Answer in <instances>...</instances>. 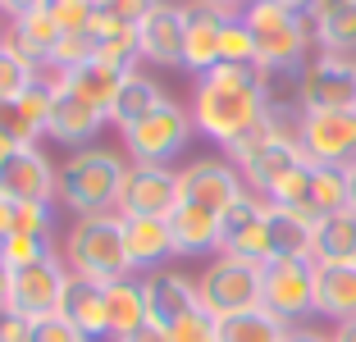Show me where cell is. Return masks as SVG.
Masks as SVG:
<instances>
[{"label": "cell", "instance_id": "obj_37", "mask_svg": "<svg viewBox=\"0 0 356 342\" xmlns=\"http://www.w3.org/2000/svg\"><path fill=\"white\" fill-rule=\"evenodd\" d=\"M220 64H256V37L247 28L242 14H233L224 23V37H220Z\"/></svg>", "mask_w": 356, "mask_h": 342}, {"label": "cell", "instance_id": "obj_20", "mask_svg": "<svg viewBox=\"0 0 356 342\" xmlns=\"http://www.w3.org/2000/svg\"><path fill=\"white\" fill-rule=\"evenodd\" d=\"M119 219H124V251H128L133 274L165 270L169 260H178L169 219H128V215H119Z\"/></svg>", "mask_w": 356, "mask_h": 342}, {"label": "cell", "instance_id": "obj_40", "mask_svg": "<svg viewBox=\"0 0 356 342\" xmlns=\"http://www.w3.org/2000/svg\"><path fill=\"white\" fill-rule=\"evenodd\" d=\"M169 342H220V320H215L206 306H197L192 315H183V320L169 329Z\"/></svg>", "mask_w": 356, "mask_h": 342}, {"label": "cell", "instance_id": "obj_6", "mask_svg": "<svg viewBox=\"0 0 356 342\" xmlns=\"http://www.w3.org/2000/svg\"><path fill=\"white\" fill-rule=\"evenodd\" d=\"M197 292H201V306H206L215 320L252 311V306H261V265L220 251V256H210V265L201 270Z\"/></svg>", "mask_w": 356, "mask_h": 342}, {"label": "cell", "instance_id": "obj_17", "mask_svg": "<svg viewBox=\"0 0 356 342\" xmlns=\"http://www.w3.org/2000/svg\"><path fill=\"white\" fill-rule=\"evenodd\" d=\"M60 169L42 156V146H19L10 165L0 169V192L10 201H55Z\"/></svg>", "mask_w": 356, "mask_h": 342}, {"label": "cell", "instance_id": "obj_31", "mask_svg": "<svg viewBox=\"0 0 356 342\" xmlns=\"http://www.w3.org/2000/svg\"><path fill=\"white\" fill-rule=\"evenodd\" d=\"M352 197H347V169L343 165H315V178H311V210L320 219L334 215V210H347Z\"/></svg>", "mask_w": 356, "mask_h": 342}, {"label": "cell", "instance_id": "obj_22", "mask_svg": "<svg viewBox=\"0 0 356 342\" xmlns=\"http://www.w3.org/2000/svg\"><path fill=\"white\" fill-rule=\"evenodd\" d=\"M315 315L334 329L356 320V265H315Z\"/></svg>", "mask_w": 356, "mask_h": 342}, {"label": "cell", "instance_id": "obj_9", "mask_svg": "<svg viewBox=\"0 0 356 342\" xmlns=\"http://www.w3.org/2000/svg\"><path fill=\"white\" fill-rule=\"evenodd\" d=\"M297 110H356V60L347 55H311L297 73Z\"/></svg>", "mask_w": 356, "mask_h": 342}, {"label": "cell", "instance_id": "obj_42", "mask_svg": "<svg viewBox=\"0 0 356 342\" xmlns=\"http://www.w3.org/2000/svg\"><path fill=\"white\" fill-rule=\"evenodd\" d=\"M32 342H87L74 324L64 320L60 311L55 315H42V320H32Z\"/></svg>", "mask_w": 356, "mask_h": 342}, {"label": "cell", "instance_id": "obj_14", "mask_svg": "<svg viewBox=\"0 0 356 342\" xmlns=\"http://www.w3.org/2000/svg\"><path fill=\"white\" fill-rule=\"evenodd\" d=\"M183 42H188V5H169V0H160L156 10L137 23L142 64H156V69H183Z\"/></svg>", "mask_w": 356, "mask_h": 342}, {"label": "cell", "instance_id": "obj_26", "mask_svg": "<svg viewBox=\"0 0 356 342\" xmlns=\"http://www.w3.org/2000/svg\"><path fill=\"white\" fill-rule=\"evenodd\" d=\"M60 37H64V32H60V23L51 19L46 5H42V10H32V14L10 19V32H5V42H10L23 60H32L37 69H46V60H51V51H55Z\"/></svg>", "mask_w": 356, "mask_h": 342}, {"label": "cell", "instance_id": "obj_56", "mask_svg": "<svg viewBox=\"0 0 356 342\" xmlns=\"http://www.w3.org/2000/svg\"><path fill=\"white\" fill-rule=\"evenodd\" d=\"M0 42H5V28H0Z\"/></svg>", "mask_w": 356, "mask_h": 342}, {"label": "cell", "instance_id": "obj_15", "mask_svg": "<svg viewBox=\"0 0 356 342\" xmlns=\"http://www.w3.org/2000/svg\"><path fill=\"white\" fill-rule=\"evenodd\" d=\"M142 292H147V320L156 324V329H174L183 315H192L201 306L197 283L183 270H169V265L142 274Z\"/></svg>", "mask_w": 356, "mask_h": 342}, {"label": "cell", "instance_id": "obj_53", "mask_svg": "<svg viewBox=\"0 0 356 342\" xmlns=\"http://www.w3.org/2000/svg\"><path fill=\"white\" fill-rule=\"evenodd\" d=\"M14 151H19V142H10V137H0V169L10 165V156H14Z\"/></svg>", "mask_w": 356, "mask_h": 342}, {"label": "cell", "instance_id": "obj_38", "mask_svg": "<svg viewBox=\"0 0 356 342\" xmlns=\"http://www.w3.org/2000/svg\"><path fill=\"white\" fill-rule=\"evenodd\" d=\"M55 256L51 238H28V233H10V238L0 242V260L10 265V270H19V265H32V260H46Z\"/></svg>", "mask_w": 356, "mask_h": 342}, {"label": "cell", "instance_id": "obj_3", "mask_svg": "<svg viewBox=\"0 0 356 342\" xmlns=\"http://www.w3.org/2000/svg\"><path fill=\"white\" fill-rule=\"evenodd\" d=\"M124 178H128V156L105 151V146H83V151H74V156H64L55 201H60L74 219L110 215V210H119Z\"/></svg>", "mask_w": 356, "mask_h": 342}, {"label": "cell", "instance_id": "obj_45", "mask_svg": "<svg viewBox=\"0 0 356 342\" xmlns=\"http://www.w3.org/2000/svg\"><path fill=\"white\" fill-rule=\"evenodd\" d=\"M347 5H356V0H311V10H306V14H311L315 23H325V19H334L338 10H347Z\"/></svg>", "mask_w": 356, "mask_h": 342}, {"label": "cell", "instance_id": "obj_5", "mask_svg": "<svg viewBox=\"0 0 356 342\" xmlns=\"http://www.w3.org/2000/svg\"><path fill=\"white\" fill-rule=\"evenodd\" d=\"M197 133L192 110H183L178 101H160L147 119H137L124 133V156L128 165H169L174 156H183Z\"/></svg>", "mask_w": 356, "mask_h": 342}, {"label": "cell", "instance_id": "obj_29", "mask_svg": "<svg viewBox=\"0 0 356 342\" xmlns=\"http://www.w3.org/2000/svg\"><path fill=\"white\" fill-rule=\"evenodd\" d=\"M160 101H169V96L160 92V83H151L147 73L137 69V73H128V78H124V87H119L115 110H110V124H115L119 133H128V128H133L137 119H147V114L156 110Z\"/></svg>", "mask_w": 356, "mask_h": 342}, {"label": "cell", "instance_id": "obj_49", "mask_svg": "<svg viewBox=\"0 0 356 342\" xmlns=\"http://www.w3.org/2000/svg\"><path fill=\"white\" fill-rule=\"evenodd\" d=\"M10 233H14V201L0 192V242L10 238Z\"/></svg>", "mask_w": 356, "mask_h": 342}, {"label": "cell", "instance_id": "obj_54", "mask_svg": "<svg viewBox=\"0 0 356 342\" xmlns=\"http://www.w3.org/2000/svg\"><path fill=\"white\" fill-rule=\"evenodd\" d=\"M347 197H352V210H356V160L347 165Z\"/></svg>", "mask_w": 356, "mask_h": 342}, {"label": "cell", "instance_id": "obj_24", "mask_svg": "<svg viewBox=\"0 0 356 342\" xmlns=\"http://www.w3.org/2000/svg\"><path fill=\"white\" fill-rule=\"evenodd\" d=\"M87 32L96 37V60L101 64H110V69H119V73H137V64H142L137 23H124V19H115V14L96 10V19H92Z\"/></svg>", "mask_w": 356, "mask_h": 342}, {"label": "cell", "instance_id": "obj_21", "mask_svg": "<svg viewBox=\"0 0 356 342\" xmlns=\"http://www.w3.org/2000/svg\"><path fill=\"white\" fill-rule=\"evenodd\" d=\"M169 233H174V251L178 260L192 256H220V215L201 210L192 201H178L169 215Z\"/></svg>", "mask_w": 356, "mask_h": 342}, {"label": "cell", "instance_id": "obj_13", "mask_svg": "<svg viewBox=\"0 0 356 342\" xmlns=\"http://www.w3.org/2000/svg\"><path fill=\"white\" fill-rule=\"evenodd\" d=\"M64 283H69V265L64 256H46L32 260V265H19L14 270V288H10V311L28 315V320H42V315L60 311Z\"/></svg>", "mask_w": 356, "mask_h": 342}, {"label": "cell", "instance_id": "obj_11", "mask_svg": "<svg viewBox=\"0 0 356 342\" xmlns=\"http://www.w3.org/2000/svg\"><path fill=\"white\" fill-rule=\"evenodd\" d=\"M302 160H306V151H302V142H297V114L279 110V124H274L270 142L242 165V178H247V187H252L256 197H270Z\"/></svg>", "mask_w": 356, "mask_h": 342}, {"label": "cell", "instance_id": "obj_8", "mask_svg": "<svg viewBox=\"0 0 356 342\" xmlns=\"http://www.w3.org/2000/svg\"><path fill=\"white\" fill-rule=\"evenodd\" d=\"M297 142L311 165L356 160V110H297Z\"/></svg>", "mask_w": 356, "mask_h": 342}, {"label": "cell", "instance_id": "obj_10", "mask_svg": "<svg viewBox=\"0 0 356 342\" xmlns=\"http://www.w3.org/2000/svg\"><path fill=\"white\" fill-rule=\"evenodd\" d=\"M242 192H252V187H247L242 169L224 156H201V160L178 169V201H192V206H201V210L224 215Z\"/></svg>", "mask_w": 356, "mask_h": 342}, {"label": "cell", "instance_id": "obj_19", "mask_svg": "<svg viewBox=\"0 0 356 342\" xmlns=\"http://www.w3.org/2000/svg\"><path fill=\"white\" fill-rule=\"evenodd\" d=\"M229 14H220L206 0H192L188 5V42H183V69L192 78H206L215 64H220V37Z\"/></svg>", "mask_w": 356, "mask_h": 342}, {"label": "cell", "instance_id": "obj_32", "mask_svg": "<svg viewBox=\"0 0 356 342\" xmlns=\"http://www.w3.org/2000/svg\"><path fill=\"white\" fill-rule=\"evenodd\" d=\"M315 42H320L325 55H347V60H356V5L338 10L334 19H325V23H315Z\"/></svg>", "mask_w": 356, "mask_h": 342}, {"label": "cell", "instance_id": "obj_39", "mask_svg": "<svg viewBox=\"0 0 356 342\" xmlns=\"http://www.w3.org/2000/svg\"><path fill=\"white\" fill-rule=\"evenodd\" d=\"M51 228H55V206L51 201H14V233L51 238Z\"/></svg>", "mask_w": 356, "mask_h": 342}, {"label": "cell", "instance_id": "obj_27", "mask_svg": "<svg viewBox=\"0 0 356 342\" xmlns=\"http://www.w3.org/2000/svg\"><path fill=\"white\" fill-rule=\"evenodd\" d=\"M311 260L315 265H352L356 260V210H334L315 224V242H311Z\"/></svg>", "mask_w": 356, "mask_h": 342}, {"label": "cell", "instance_id": "obj_43", "mask_svg": "<svg viewBox=\"0 0 356 342\" xmlns=\"http://www.w3.org/2000/svg\"><path fill=\"white\" fill-rule=\"evenodd\" d=\"M101 14H115V19H124V23H142L151 10H156L160 0H92Z\"/></svg>", "mask_w": 356, "mask_h": 342}, {"label": "cell", "instance_id": "obj_23", "mask_svg": "<svg viewBox=\"0 0 356 342\" xmlns=\"http://www.w3.org/2000/svg\"><path fill=\"white\" fill-rule=\"evenodd\" d=\"M315 224H320V219L302 215V210L270 206V210H265V233H270V260H311Z\"/></svg>", "mask_w": 356, "mask_h": 342}, {"label": "cell", "instance_id": "obj_4", "mask_svg": "<svg viewBox=\"0 0 356 342\" xmlns=\"http://www.w3.org/2000/svg\"><path fill=\"white\" fill-rule=\"evenodd\" d=\"M60 256L69 265V274L92 279V283H115L124 274H133L128 251H124V219H119V210L74 219V228L64 233Z\"/></svg>", "mask_w": 356, "mask_h": 342}, {"label": "cell", "instance_id": "obj_36", "mask_svg": "<svg viewBox=\"0 0 356 342\" xmlns=\"http://www.w3.org/2000/svg\"><path fill=\"white\" fill-rule=\"evenodd\" d=\"M87 60H96V37L92 32H64L60 42H55L51 60H46V73H69Z\"/></svg>", "mask_w": 356, "mask_h": 342}, {"label": "cell", "instance_id": "obj_16", "mask_svg": "<svg viewBox=\"0 0 356 342\" xmlns=\"http://www.w3.org/2000/svg\"><path fill=\"white\" fill-rule=\"evenodd\" d=\"M110 124V114H101L96 105H87L83 96H74L69 87L55 83V101H51V114H46V137L69 151H83L101 128Z\"/></svg>", "mask_w": 356, "mask_h": 342}, {"label": "cell", "instance_id": "obj_34", "mask_svg": "<svg viewBox=\"0 0 356 342\" xmlns=\"http://www.w3.org/2000/svg\"><path fill=\"white\" fill-rule=\"evenodd\" d=\"M265 210H270V201H265V197H256V192H242V197L220 215V251H224V242H233L238 233H247V228L261 224Z\"/></svg>", "mask_w": 356, "mask_h": 342}, {"label": "cell", "instance_id": "obj_52", "mask_svg": "<svg viewBox=\"0 0 356 342\" xmlns=\"http://www.w3.org/2000/svg\"><path fill=\"white\" fill-rule=\"evenodd\" d=\"M334 342H356V320L352 324H338V329H334Z\"/></svg>", "mask_w": 356, "mask_h": 342}, {"label": "cell", "instance_id": "obj_44", "mask_svg": "<svg viewBox=\"0 0 356 342\" xmlns=\"http://www.w3.org/2000/svg\"><path fill=\"white\" fill-rule=\"evenodd\" d=\"M0 342H32V320L19 311H0Z\"/></svg>", "mask_w": 356, "mask_h": 342}, {"label": "cell", "instance_id": "obj_1", "mask_svg": "<svg viewBox=\"0 0 356 342\" xmlns=\"http://www.w3.org/2000/svg\"><path fill=\"white\" fill-rule=\"evenodd\" d=\"M270 114H274V101H270V78L261 73V64H215L192 87V124L220 151L233 137L265 124Z\"/></svg>", "mask_w": 356, "mask_h": 342}, {"label": "cell", "instance_id": "obj_7", "mask_svg": "<svg viewBox=\"0 0 356 342\" xmlns=\"http://www.w3.org/2000/svg\"><path fill=\"white\" fill-rule=\"evenodd\" d=\"M261 306L283 324H306L315 315V260H270L261 265Z\"/></svg>", "mask_w": 356, "mask_h": 342}, {"label": "cell", "instance_id": "obj_50", "mask_svg": "<svg viewBox=\"0 0 356 342\" xmlns=\"http://www.w3.org/2000/svg\"><path fill=\"white\" fill-rule=\"evenodd\" d=\"M10 288H14V270L5 265V260H0V311L10 306Z\"/></svg>", "mask_w": 356, "mask_h": 342}, {"label": "cell", "instance_id": "obj_48", "mask_svg": "<svg viewBox=\"0 0 356 342\" xmlns=\"http://www.w3.org/2000/svg\"><path fill=\"white\" fill-rule=\"evenodd\" d=\"M119 342H169V329H156V324H147V329L128 333V338H119Z\"/></svg>", "mask_w": 356, "mask_h": 342}, {"label": "cell", "instance_id": "obj_55", "mask_svg": "<svg viewBox=\"0 0 356 342\" xmlns=\"http://www.w3.org/2000/svg\"><path fill=\"white\" fill-rule=\"evenodd\" d=\"M279 5H283V10H293V14H306V10H311V0H279Z\"/></svg>", "mask_w": 356, "mask_h": 342}, {"label": "cell", "instance_id": "obj_57", "mask_svg": "<svg viewBox=\"0 0 356 342\" xmlns=\"http://www.w3.org/2000/svg\"><path fill=\"white\" fill-rule=\"evenodd\" d=\"M352 265H356V260H352Z\"/></svg>", "mask_w": 356, "mask_h": 342}, {"label": "cell", "instance_id": "obj_35", "mask_svg": "<svg viewBox=\"0 0 356 342\" xmlns=\"http://www.w3.org/2000/svg\"><path fill=\"white\" fill-rule=\"evenodd\" d=\"M46 69H37L32 60H23L10 42H0V96H23Z\"/></svg>", "mask_w": 356, "mask_h": 342}, {"label": "cell", "instance_id": "obj_12", "mask_svg": "<svg viewBox=\"0 0 356 342\" xmlns=\"http://www.w3.org/2000/svg\"><path fill=\"white\" fill-rule=\"evenodd\" d=\"M178 206V169L169 165H128L119 215L128 219H169Z\"/></svg>", "mask_w": 356, "mask_h": 342}, {"label": "cell", "instance_id": "obj_47", "mask_svg": "<svg viewBox=\"0 0 356 342\" xmlns=\"http://www.w3.org/2000/svg\"><path fill=\"white\" fill-rule=\"evenodd\" d=\"M288 342H334V333H320V329H311V324H297V329L288 333Z\"/></svg>", "mask_w": 356, "mask_h": 342}, {"label": "cell", "instance_id": "obj_46", "mask_svg": "<svg viewBox=\"0 0 356 342\" xmlns=\"http://www.w3.org/2000/svg\"><path fill=\"white\" fill-rule=\"evenodd\" d=\"M46 0H0V14H10V19H19V14H32L42 10Z\"/></svg>", "mask_w": 356, "mask_h": 342}, {"label": "cell", "instance_id": "obj_28", "mask_svg": "<svg viewBox=\"0 0 356 342\" xmlns=\"http://www.w3.org/2000/svg\"><path fill=\"white\" fill-rule=\"evenodd\" d=\"M105 301H110V342L128 338V333L147 329V292H142V279L124 274V279L105 283Z\"/></svg>", "mask_w": 356, "mask_h": 342}, {"label": "cell", "instance_id": "obj_25", "mask_svg": "<svg viewBox=\"0 0 356 342\" xmlns=\"http://www.w3.org/2000/svg\"><path fill=\"white\" fill-rule=\"evenodd\" d=\"M51 78H55L60 87H69L74 96H83L87 105H96L101 114H110L128 73L110 69V64H101V60H87V64H78V69H69V73H51Z\"/></svg>", "mask_w": 356, "mask_h": 342}, {"label": "cell", "instance_id": "obj_18", "mask_svg": "<svg viewBox=\"0 0 356 342\" xmlns=\"http://www.w3.org/2000/svg\"><path fill=\"white\" fill-rule=\"evenodd\" d=\"M60 315L74 324L87 342H105L110 338V301H105V283L69 274L64 297H60Z\"/></svg>", "mask_w": 356, "mask_h": 342}, {"label": "cell", "instance_id": "obj_2", "mask_svg": "<svg viewBox=\"0 0 356 342\" xmlns=\"http://www.w3.org/2000/svg\"><path fill=\"white\" fill-rule=\"evenodd\" d=\"M247 28L256 37V64L265 78L279 73H302L311 64V51H320L315 42V19L311 14H293L283 10L279 0H252L242 10Z\"/></svg>", "mask_w": 356, "mask_h": 342}, {"label": "cell", "instance_id": "obj_30", "mask_svg": "<svg viewBox=\"0 0 356 342\" xmlns=\"http://www.w3.org/2000/svg\"><path fill=\"white\" fill-rule=\"evenodd\" d=\"M288 333H293V324H283L265 306H252V311L220 320V342H288Z\"/></svg>", "mask_w": 356, "mask_h": 342}, {"label": "cell", "instance_id": "obj_51", "mask_svg": "<svg viewBox=\"0 0 356 342\" xmlns=\"http://www.w3.org/2000/svg\"><path fill=\"white\" fill-rule=\"evenodd\" d=\"M206 5H215L220 14H229V19H233V14H242L247 5H252V0H206Z\"/></svg>", "mask_w": 356, "mask_h": 342}, {"label": "cell", "instance_id": "obj_33", "mask_svg": "<svg viewBox=\"0 0 356 342\" xmlns=\"http://www.w3.org/2000/svg\"><path fill=\"white\" fill-rule=\"evenodd\" d=\"M0 137H10V142H19V146H42L46 128L23 110L19 96H0Z\"/></svg>", "mask_w": 356, "mask_h": 342}, {"label": "cell", "instance_id": "obj_41", "mask_svg": "<svg viewBox=\"0 0 356 342\" xmlns=\"http://www.w3.org/2000/svg\"><path fill=\"white\" fill-rule=\"evenodd\" d=\"M51 19L60 23V32H87L96 19V5L92 0H46Z\"/></svg>", "mask_w": 356, "mask_h": 342}]
</instances>
